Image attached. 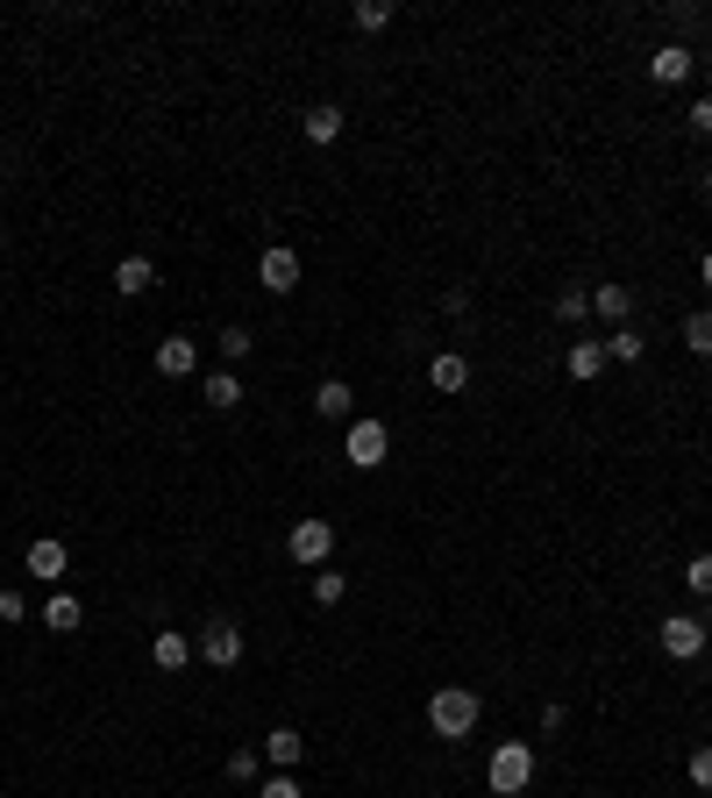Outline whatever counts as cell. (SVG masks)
I'll list each match as a JSON object with an SVG mask.
<instances>
[{
	"instance_id": "27",
	"label": "cell",
	"mask_w": 712,
	"mask_h": 798,
	"mask_svg": "<svg viewBox=\"0 0 712 798\" xmlns=\"http://www.w3.org/2000/svg\"><path fill=\"white\" fill-rule=\"evenodd\" d=\"M684 584L699 599H712V556H691V564H684Z\"/></svg>"
},
{
	"instance_id": "2",
	"label": "cell",
	"mask_w": 712,
	"mask_h": 798,
	"mask_svg": "<svg viewBox=\"0 0 712 798\" xmlns=\"http://www.w3.org/2000/svg\"><path fill=\"white\" fill-rule=\"evenodd\" d=\"M484 785H492L499 798H521L527 785H535V748L527 742H499L492 763H484Z\"/></svg>"
},
{
	"instance_id": "36",
	"label": "cell",
	"mask_w": 712,
	"mask_h": 798,
	"mask_svg": "<svg viewBox=\"0 0 712 798\" xmlns=\"http://www.w3.org/2000/svg\"><path fill=\"white\" fill-rule=\"evenodd\" d=\"M705 65H712V57H705Z\"/></svg>"
},
{
	"instance_id": "25",
	"label": "cell",
	"mask_w": 712,
	"mask_h": 798,
	"mask_svg": "<svg viewBox=\"0 0 712 798\" xmlns=\"http://www.w3.org/2000/svg\"><path fill=\"white\" fill-rule=\"evenodd\" d=\"M215 350H221V364H242V357H250V328H221Z\"/></svg>"
},
{
	"instance_id": "35",
	"label": "cell",
	"mask_w": 712,
	"mask_h": 798,
	"mask_svg": "<svg viewBox=\"0 0 712 798\" xmlns=\"http://www.w3.org/2000/svg\"><path fill=\"white\" fill-rule=\"evenodd\" d=\"M0 250H8V229H0Z\"/></svg>"
},
{
	"instance_id": "17",
	"label": "cell",
	"mask_w": 712,
	"mask_h": 798,
	"mask_svg": "<svg viewBox=\"0 0 712 798\" xmlns=\"http://www.w3.org/2000/svg\"><path fill=\"white\" fill-rule=\"evenodd\" d=\"M642 328H613V336H605V364H642Z\"/></svg>"
},
{
	"instance_id": "19",
	"label": "cell",
	"mask_w": 712,
	"mask_h": 798,
	"mask_svg": "<svg viewBox=\"0 0 712 798\" xmlns=\"http://www.w3.org/2000/svg\"><path fill=\"white\" fill-rule=\"evenodd\" d=\"M207 406H221V414L242 406V379H235V371H215V379H207Z\"/></svg>"
},
{
	"instance_id": "30",
	"label": "cell",
	"mask_w": 712,
	"mask_h": 798,
	"mask_svg": "<svg viewBox=\"0 0 712 798\" xmlns=\"http://www.w3.org/2000/svg\"><path fill=\"white\" fill-rule=\"evenodd\" d=\"M264 798H299V785H293V770H278V777H271V785H264Z\"/></svg>"
},
{
	"instance_id": "10",
	"label": "cell",
	"mask_w": 712,
	"mask_h": 798,
	"mask_svg": "<svg viewBox=\"0 0 712 798\" xmlns=\"http://www.w3.org/2000/svg\"><path fill=\"white\" fill-rule=\"evenodd\" d=\"M65 570H72V549H65V542H51V535H43V542H29V578L57 584Z\"/></svg>"
},
{
	"instance_id": "22",
	"label": "cell",
	"mask_w": 712,
	"mask_h": 798,
	"mask_svg": "<svg viewBox=\"0 0 712 798\" xmlns=\"http://www.w3.org/2000/svg\"><path fill=\"white\" fill-rule=\"evenodd\" d=\"M592 307L605 314V321H627V307H634V299H627V285H599V293H592Z\"/></svg>"
},
{
	"instance_id": "11",
	"label": "cell",
	"mask_w": 712,
	"mask_h": 798,
	"mask_svg": "<svg viewBox=\"0 0 712 798\" xmlns=\"http://www.w3.org/2000/svg\"><path fill=\"white\" fill-rule=\"evenodd\" d=\"M314 414H321V420H357V393H350V379H321V393H314Z\"/></svg>"
},
{
	"instance_id": "32",
	"label": "cell",
	"mask_w": 712,
	"mask_h": 798,
	"mask_svg": "<svg viewBox=\"0 0 712 798\" xmlns=\"http://www.w3.org/2000/svg\"><path fill=\"white\" fill-rule=\"evenodd\" d=\"M691 135H712V100H699V108H691Z\"/></svg>"
},
{
	"instance_id": "1",
	"label": "cell",
	"mask_w": 712,
	"mask_h": 798,
	"mask_svg": "<svg viewBox=\"0 0 712 798\" xmlns=\"http://www.w3.org/2000/svg\"><path fill=\"white\" fill-rule=\"evenodd\" d=\"M478 713H484V699H478L471 685H442V691L428 699V728L442 734V742H463V734L478 728Z\"/></svg>"
},
{
	"instance_id": "33",
	"label": "cell",
	"mask_w": 712,
	"mask_h": 798,
	"mask_svg": "<svg viewBox=\"0 0 712 798\" xmlns=\"http://www.w3.org/2000/svg\"><path fill=\"white\" fill-rule=\"evenodd\" d=\"M699 278H705V285H712V250H705V258H699Z\"/></svg>"
},
{
	"instance_id": "18",
	"label": "cell",
	"mask_w": 712,
	"mask_h": 798,
	"mask_svg": "<svg viewBox=\"0 0 712 798\" xmlns=\"http://www.w3.org/2000/svg\"><path fill=\"white\" fill-rule=\"evenodd\" d=\"M150 664H157V670H186V635H178V627H164V635L150 642Z\"/></svg>"
},
{
	"instance_id": "29",
	"label": "cell",
	"mask_w": 712,
	"mask_h": 798,
	"mask_svg": "<svg viewBox=\"0 0 712 798\" xmlns=\"http://www.w3.org/2000/svg\"><path fill=\"white\" fill-rule=\"evenodd\" d=\"M691 785L712 791V742H705V748H691Z\"/></svg>"
},
{
	"instance_id": "3",
	"label": "cell",
	"mask_w": 712,
	"mask_h": 798,
	"mask_svg": "<svg viewBox=\"0 0 712 798\" xmlns=\"http://www.w3.org/2000/svg\"><path fill=\"white\" fill-rule=\"evenodd\" d=\"M385 449H392V435H385V420H371V414H357L350 420V435H342V457L357 463V471H377L385 463Z\"/></svg>"
},
{
	"instance_id": "12",
	"label": "cell",
	"mask_w": 712,
	"mask_h": 798,
	"mask_svg": "<svg viewBox=\"0 0 712 798\" xmlns=\"http://www.w3.org/2000/svg\"><path fill=\"white\" fill-rule=\"evenodd\" d=\"M428 385H435V393H463V385H471V357H463V350H442L428 364Z\"/></svg>"
},
{
	"instance_id": "28",
	"label": "cell",
	"mask_w": 712,
	"mask_h": 798,
	"mask_svg": "<svg viewBox=\"0 0 712 798\" xmlns=\"http://www.w3.org/2000/svg\"><path fill=\"white\" fill-rule=\"evenodd\" d=\"M584 307H592V293H584V285H570V293H556V314H563V321H584Z\"/></svg>"
},
{
	"instance_id": "7",
	"label": "cell",
	"mask_w": 712,
	"mask_h": 798,
	"mask_svg": "<svg viewBox=\"0 0 712 798\" xmlns=\"http://www.w3.org/2000/svg\"><path fill=\"white\" fill-rule=\"evenodd\" d=\"M256 285H264V293H293L299 285V250H264V258H256Z\"/></svg>"
},
{
	"instance_id": "14",
	"label": "cell",
	"mask_w": 712,
	"mask_h": 798,
	"mask_svg": "<svg viewBox=\"0 0 712 798\" xmlns=\"http://www.w3.org/2000/svg\"><path fill=\"white\" fill-rule=\"evenodd\" d=\"M299 135H307V143H336V135H342V108H328V100H321V108H307V114H299Z\"/></svg>"
},
{
	"instance_id": "20",
	"label": "cell",
	"mask_w": 712,
	"mask_h": 798,
	"mask_svg": "<svg viewBox=\"0 0 712 798\" xmlns=\"http://www.w3.org/2000/svg\"><path fill=\"white\" fill-rule=\"evenodd\" d=\"M43 621H51V627H57V635H72V627H79V621H86V613H79V599H72V592H57V599H51V606H43Z\"/></svg>"
},
{
	"instance_id": "34",
	"label": "cell",
	"mask_w": 712,
	"mask_h": 798,
	"mask_svg": "<svg viewBox=\"0 0 712 798\" xmlns=\"http://www.w3.org/2000/svg\"><path fill=\"white\" fill-rule=\"evenodd\" d=\"M705 193H712V164H705Z\"/></svg>"
},
{
	"instance_id": "21",
	"label": "cell",
	"mask_w": 712,
	"mask_h": 798,
	"mask_svg": "<svg viewBox=\"0 0 712 798\" xmlns=\"http://www.w3.org/2000/svg\"><path fill=\"white\" fill-rule=\"evenodd\" d=\"M350 22H357V36H377V29L392 22V0H357V14H350Z\"/></svg>"
},
{
	"instance_id": "31",
	"label": "cell",
	"mask_w": 712,
	"mask_h": 798,
	"mask_svg": "<svg viewBox=\"0 0 712 798\" xmlns=\"http://www.w3.org/2000/svg\"><path fill=\"white\" fill-rule=\"evenodd\" d=\"M22 613H29V606H22V592L8 584V592H0V621H22Z\"/></svg>"
},
{
	"instance_id": "8",
	"label": "cell",
	"mask_w": 712,
	"mask_h": 798,
	"mask_svg": "<svg viewBox=\"0 0 712 798\" xmlns=\"http://www.w3.org/2000/svg\"><path fill=\"white\" fill-rule=\"evenodd\" d=\"M648 72H656V86H684L691 72H699V51H691V43H662V51L648 57Z\"/></svg>"
},
{
	"instance_id": "6",
	"label": "cell",
	"mask_w": 712,
	"mask_h": 798,
	"mask_svg": "<svg viewBox=\"0 0 712 798\" xmlns=\"http://www.w3.org/2000/svg\"><path fill=\"white\" fill-rule=\"evenodd\" d=\"M200 656H207L215 670H235V664H242V627H235V621H207Z\"/></svg>"
},
{
	"instance_id": "23",
	"label": "cell",
	"mask_w": 712,
	"mask_h": 798,
	"mask_svg": "<svg viewBox=\"0 0 712 798\" xmlns=\"http://www.w3.org/2000/svg\"><path fill=\"white\" fill-rule=\"evenodd\" d=\"M342 592H350L342 570H314V599H321V606H342Z\"/></svg>"
},
{
	"instance_id": "13",
	"label": "cell",
	"mask_w": 712,
	"mask_h": 798,
	"mask_svg": "<svg viewBox=\"0 0 712 798\" xmlns=\"http://www.w3.org/2000/svg\"><path fill=\"white\" fill-rule=\"evenodd\" d=\"M150 285H157V264H150V258H121V264H114V293H121V299L150 293Z\"/></svg>"
},
{
	"instance_id": "9",
	"label": "cell",
	"mask_w": 712,
	"mask_h": 798,
	"mask_svg": "<svg viewBox=\"0 0 712 798\" xmlns=\"http://www.w3.org/2000/svg\"><path fill=\"white\" fill-rule=\"evenodd\" d=\"M157 371L164 379H193V371H200V342L193 336H164L157 342Z\"/></svg>"
},
{
	"instance_id": "24",
	"label": "cell",
	"mask_w": 712,
	"mask_h": 798,
	"mask_svg": "<svg viewBox=\"0 0 712 798\" xmlns=\"http://www.w3.org/2000/svg\"><path fill=\"white\" fill-rule=\"evenodd\" d=\"M684 350L691 357H712V314H691V321H684Z\"/></svg>"
},
{
	"instance_id": "16",
	"label": "cell",
	"mask_w": 712,
	"mask_h": 798,
	"mask_svg": "<svg viewBox=\"0 0 712 798\" xmlns=\"http://www.w3.org/2000/svg\"><path fill=\"white\" fill-rule=\"evenodd\" d=\"M299 756H307V742H299V728H271V734H264V763H278V770H293Z\"/></svg>"
},
{
	"instance_id": "5",
	"label": "cell",
	"mask_w": 712,
	"mask_h": 798,
	"mask_svg": "<svg viewBox=\"0 0 712 798\" xmlns=\"http://www.w3.org/2000/svg\"><path fill=\"white\" fill-rule=\"evenodd\" d=\"M699 649H705V621H699V613H670V621H662V656L691 664Z\"/></svg>"
},
{
	"instance_id": "4",
	"label": "cell",
	"mask_w": 712,
	"mask_h": 798,
	"mask_svg": "<svg viewBox=\"0 0 712 798\" xmlns=\"http://www.w3.org/2000/svg\"><path fill=\"white\" fill-rule=\"evenodd\" d=\"M285 549H293V564H307V570H321L328 564V549H336V528H328V521H299L293 535H285Z\"/></svg>"
},
{
	"instance_id": "15",
	"label": "cell",
	"mask_w": 712,
	"mask_h": 798,
	"mask_svg": "<svg viewBox=\"0 0 712 798\" xmlns=\"http://www.w3.org/2000/svg\"><path fill=\"white\" fill-rule=\"evenodd\" d=\"M563 371H570V379H578V385H592V379H599V371H605V342H570V357H563Z\"/></svg>"
},
{
	"instance_id": "26",
	"label": "cell",
	"mask_w": 712,
	"mask_h": 798,
	"mask_svg": "<svg viewBox=\"0 0 712 798\" xmlns=\"http://www.w3.org/2000/svg\"><path fill=\"white\" fill-rule=\"evenodd\" d=\"M229 777H235V785H256V777H264V756H256V748H235V756H229Z\"/></svg>"
}]
</instances>
